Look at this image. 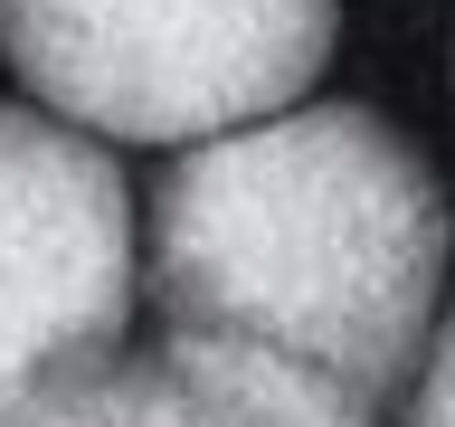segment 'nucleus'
I'll list each match as a JSON object with an SVG mask.
<instances>
[{"label":"nucleus","instance_id":"nucleus-5","mask_svg":"<svg viewBox=\"0 0 455 427\" xmlns=\"http://www.w3.org/2000/svg\"><path fill=\"white\" fill-rule=\"evenodd\" d=\"M408 427H455V304H446V323H436V342H427V361H418Z\"/></svg>","mask_w":455,"mask_h":427},{"label":"nucleus","instance_id":"nucleus-2","mask_svg":"<svg viewBox=\"0 0 455 427\" xmlns=\"http://www.w3.org/2000/svg\"><path fill=\"white\" fill-rule=\"evenodd\" d=\"M341 0H0V48L76 133L219 142L294 114Z\"/></svg>","mask_w":455,"mask_h":427},{"label":"nucleus","instance_id":"nucleus-3","mask_svg":"<svg viewBox=\"0 0 455 427\" xmlns=\"http://www.w3.org/2000/svg\"><path fill=\"white\" fill-rule=\"evenodd\" d=\"M133 313V190L76 124L0 105V408L105 361Z\"/></svg>","mask_w":455,"mask_h":427},{"label":"nucleus","instance_id":"nucleus-4","mask_svg":"<svg viewBox=\"0 0 455 427\" xmlns=\"http://www.w3.org/2000/svg\"><path fill=\"white\" fill-rule=\"evenodd\" d=\"M0 427H351V418H332L313 390L237 361V351L152 342V351H105V361L48 380L38 399L0 408Z\"/></svg>","mask_w":455,"mask_h":427},{"label":"nucleus","instance_id":"nucleus-1","mask_svg":"<svg viewBox=\"0 0 455 427\" xmlns=\"http://www.w3.org/2000/svg\"><path fill=\"white\" fill-rule=\"evenodd\" d=\"M455 219L418 142L370 105H294L190 142L142 219L162 342L237 351L370 427L436 342Z\"/></svg>","mask_w":455,"mask_h":427}]
</instances>
